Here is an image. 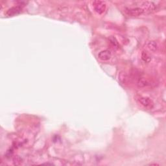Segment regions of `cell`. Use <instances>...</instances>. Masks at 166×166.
Wrapping results in <instances>:
<instances>
[{"mask_svg": "<svg viewBox=\"0 0 166 166\" xmlns=\"http://www.w3.org/2000/svg\"><path fill=\"white\" fill-rule=\"evenodd\" d=\"M137 85L139 88H147L151 85V83L145 78L139 77L137 81Z\"/></svg>", "mask_w": 166, "mask_h": 166, "instance_id": "cell-8", "label": "cell"}, {"mask_svg": "<svg viewBox=\"0 0 166 166\" xmlns=\"http://www.w3.org/2000/svg\"><path fill=\"white\" fill-rule=\"evenodd\" d=\"M142 7L145 13H150L155 10V5L151 2H145L142 4Z\"/></svg>", "mask_w": 166, "mask_h": 166, "instance_id": "cell-4", "label": "cell"}, {"mask_svg": "<svg viewBox=\"0 0 166 166\" xmlns=\"http://www.w3.org/2000/svg\"><path fill=\"white\" fill-rule=\"evenodd\" d=\"M93 6L96 12L99 14H102L106 11L107 5L105 2L102 1H95L93 2Z\"/></svg>", "mask_w": 166, "mask_h": 166, "instance_id": "cell-2", "label": "cell"}, {"mask_svg": "<svg viewBox=\"0 0 166 166\" xmlns=\"http://www.w3.org/2000/svg\"><path fill=\"white\" fill-rule=\"evenodd\" d=\"M147 48L149 51L155 52L158 49V45H157V43L156 42L150 41L147 43Z\"/></svg>", "mask_w": 166, "mask_h": 166, "instance_id": "cell-9", "label": "cell"}, {"mask_svg": "<svg viewBox=\"0 0 166 166\" xmlns=\"http://www.w3.org/2000/svg\"><path fill=\"white\" fill-rule=\"evenodd\" d=\"M119 80L123 84L128 85L130 82V78L126 72H121L119 73Z\"/></svg>", "mask_w": 166, "mask_h": 166, "instance_id": "cell-6", "label": "cell"}, {"mask_svg": "<svg viewBox=\"0 0 166 166\" xmlns=\"http://www.w3.org/2000/svg\"><path fill=\"white\" fill-rule=\"evenodd\" d=\"M14 162L16 165H19L21 163V159L19 156H16L14 158Z\"/></svg>", "mask_w": 166, "mask_h": 166, "instance_id": "cell-12", "label": "cell"}, {"mask_svg": "<svg viewBox=\"0 0 166 166\" xmlns=\"http://www.w3.org/2000/svg\"><path fill=\"white\" fill-rule=\"evenodd\" d=\"M21 10H22V7L21 6L13 7L7 11L6 14L8 16H12L19 14L20 12H21Z\"/></svg>", "mask_w": 166, "mask_h": 166, "instance_id": "cell-7", "label": "cell"}, {"mask_svg": "<svg viewBox=\"0 0 166 166\" xmlns=\"http://www.w3.org/2000/svg\"><path fill=\"white\" fill-rule=\"evenodd\" d=\"M125 12L126 14L129 16L137 17L144 14V11L141 7H134V8H126Z\"/></svg>", "mask_w": 166, "mask_h": 166, "instance_id": "cell-1", "label": "cell"}, {"mask_svg": "<svg viewBox=\"0 0 166 166\" xmlns=\"http://www.w3.org/2000/svg\"><path fill=\"white\" fill-rule=\"evenodd\" d=\"M142 59L145 62H149L151 61V56L146 51H143L142 52Z\"/></svg>", "mask_w": 166, "mask_h": 166, "instance_id": "cell-10", "label": "cell"}, {"mask_svg": "<svg viewBox=\"0 0 166 166\" xmlns=\"http://www.w3.org/2000/svg\"><path fill=\"white\" fill-rule=\"evenodd\" d=\"M111 56H112L111 51L108 49L101 51L98 55L99 59L103 61H107L108 60H110Z\"/></svg>", "mask_w": 166, "mask_h": 166, "instance_id": "cell-5", "label": "cell"}, {"mask_svg": "<svg viewBox=\"0 0 166 166\" xmlns=\"http://www.w3.org/2000/svg\"><path fill=\"white\" fill-rule=\"evenodd\" d=\"M109 41H110V43L113 46H114L116 47H119V42L114 37H110L109 38Z\"/></svg>", "mask_w": 166, "mask_h": 166, "instance_id": "cell-11", "label": "cell"}, {"mask_svg": "<svg viewBox=\"0 0 166 166\" xmlns=\"http://www.w3.org/2000/svg\"><path fill=\"white\" fill-rule=\"evenodd\" d=\"M138 101L142 105L147 109H151L154 107V103L152 100L147 97H141L138 99Z\"/></svg>", "mask_w": 166, "mask_h": 166, "instance_id": "cell-3", "label": "cell"}]
</instances>
